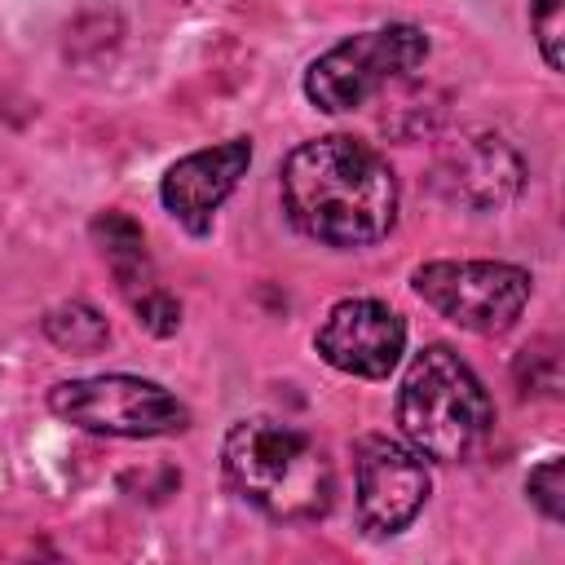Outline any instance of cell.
I'll return each instance as SVG.
<instances>
[{
    "mask_svg": "<svg viewBox=\"0 0 565 565\" xmlns=\"http://www.w3.org/2000/svg\"><path fill=\"white\" fill-rule=\"evenodd\" d=\"M291 225L327 247H366L397 216V181L384 154L353 137H318L282 159Z\"/></svg>",
    "mask_w": 565,
    "mask_h": 565,
    "instance_id": "1",
    "label": "cell"
},
{
    "mask_svg": "<svg viewBox=\"0 0 565 565\" xmlns=\"http://www.w3.org/2000/svg\"><path fill=\"white\" fill-rule=\"evenodd\" d=\"M230 486L274 521H318L331 508V463L313 437L274 419H243L225 437Z\"/></svg>",
    "mask_w": 565,
    "mask_h": 565,
    "instance_id": "2",
    "label": "cell"
},
{
    "mask_svg": "<svg viewBox=\"0 0 565 565\" xmlns=\"http://www.w3.org/2000/svg\"><path fill=\"white\" fill-rule=\"evenodd\" d=\"M397 424L424 459L459 463L486 441L494 424V406L455 349L428 344L406 366L397 393Z\"/></svg>",
    "mask_w": 565,
    "mask_h": 565,
    "instance_id": "3",
    "label": "cell"
},
{
    "mask_svg": "<svg viewBox=\"0 0 565 565\" xmlns=\"http://www.w3.org/2000/svg\"><path fill=\"white\" fill-rule=\"evenodd\" d=\"M428 57V35L411 22H388L375 31H358L327 49L309 71H305V93L318 110H353L384 84L411 75Z\"/></svg>",
    "mask_w": 565,
    "mask_h": 565,
    "instance_id": "4",
    "label": "cell"
},
{
    "mask_svg": "<svg viewBox=\"0 0 565 565\" xmlns=\"http://www.w3.org/2000/svg\"><path fill=\"white\" fill-rule=\"evenodd\" d=\"M49 406L66 424L106 437H168L190 424V411L163 384L141 375L66 380L49 393Z\"/></svg>",
    "mask_w": 565,
    "mask_h": 565,
    "instance_id": "5",
    "label": "cell"
},
{
    "mask_svg": "<svg viewBox=\"0 0 565 565\" xmlns=\"http://www.w3.org/2000/svg\"><path fill=\"white\" fill-rule=\"evenodd\" d=\"M415 291L455 327L499 335L521 318L530 300V274L503 260H433L415 269Z\"/></svg>",
    "mask_w": 565,
    "mask_h": 565,
    "instance_id": "6",
    "label": "cell"
},
{
    "mask_svg": "<svg viewBox=\"0 0 565 565\" xmlns=\"http://www.w3.org/2000/svg\"><path fill=\"white\" fill-rule=\"evenodd\" d=\"M358 521L371 534H397L428 499V472L415 450L388 437H362L358 455Z\"/></svg>",
    "mask_w": 565,
    "mask_h": 565,
    "instance_id": "7",
    "label": "cell"
},
{
    "mask_svg": "<svg viewBox=\"0 0 565 565\" xmlns=\"http://www.w3.org/2000/svg\"><path fill=\"white\" fill-rule=\"evenodd\" d=\"M313 344L335 371L362 375V380H380V375H388L397 366V358L406 349V322L388 305L353 296V300L331 305V313L322 318Z\"/></svg>",
    "mask_w": 565,
    "mask_h": 565,
    "instance_id": "8",
    "label": "cell"
},
{
    "mask_svg": "<svg viewBox=\"0 0 565 565\" xmlns=\"http://www.w3.org/2000/svg\"><path fill=\"white\" fill-rule=\"evenodd\" d=\"M247 163H252V141L247 137H234V141H221V146H207V150H194V154L177 159L163 172V190H159L163 207L190 234H207L216 207L238 185Z\"/></svg>",
    "mask_w": 565,
    "mask_h": 565,
    "instance_id": "9",
    "label": "cell"
},
{
    "mask_svg": "<svg viewBox=\"0 0 565 565\" xmlns=\"http://www.w3.org/2000/svg\"><path fill=\"white\" fill-rule=\"evenodd\" d=\"M521 185V159L499 137H468L437 163V190L472 212L503 207Z\"/></svg>",
    "mask_w": 565,
    "mask_h": 565,
    "instance_id": "10",
    "label": "cell"
},
{
    "mask_svg": "<svg viewBox=\"0 0 565 565\" xmlns=\"http://www.w3.org/2000/svg\"><path fill=\"white\" fill-rule=\"evenodd\" d=\"M93 238L106 256V265L115 269L119 287H141L146 291V278H150V260H146V238H141V225L124 212H106L93 221Z\"/></svg>",
    "mask_w": 565,
    "mask_h": 565,
    "instance_id": "11",
    "label": "cell"
},
{
    "mask_svg": "<svg viewBox=\"0 0 565 565\" xmlns=\"http://www.w3.org/2000/svg\"><path fill=\"white\" fill-rule=\"evenodd\" d=\"M44 331L53 344L71 349V353H97L106 349L110 331H106V318L93 309V305H57L49 318H44Z\"/></svg>",
    "mask_w": 565,
    "mask_h": 565,
    "instance_id": "12",
    "label": "cell"
},
{
    "mask_svg": "<svg viewBox=\"0 0 565 565\" xmlns=\"http://www.w3.org/2000/svg\"><path fill=\"white\" fill-rule=\"evenodd\" d=\"M530 26L539 40V53L552 71L565 66V0H530Z\"/></svg>",
    "mask_w": 565,
    "mask_h": 565,
    "instance_id": "13",
    "label": "cell"
},
{
    "mask_svg": "<svg viewBox=\"0 0 565 565\" xmlns=\"http://www.w3.org/2000/svg\"><path fill=\"white\" fill-rule=\"evenodd\" d=\"M525 490H530V503H534L547 521H561V516H565V463H561L556 455L543 459V463L530 472Z\"/></svg>",
    "mask_w": 565,
    "mask_h": 565,
    "instance_id": "14",
    "label": "cell"
},
{
    "mask_svg": "<svg viewBox=\"0 0 565 565\" xmlns=\"http://www.w3.org/2000/svg\"><path fill=\"white\" fill-rule=\"evenodd\" d=\"M137 322H141L150 335H172L177 322H181V305H177L168 291L146 287V291L137 296Z\"/></svg>",
    "mask_w": 565,
    "mask_h": 565,
    "instance_id": "15",
    "label": "cell"
}]
</instances>
